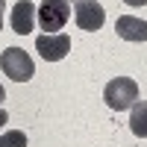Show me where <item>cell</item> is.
Instances as JSON below:
<instances>
[{"mask_svg": "<svg viewBox=\"0 0 147 147\" xmlns=\"http://www.w3.org/2000/svg\"><path fill=\"white\" fill-rule=\"evenodd\" d=\"M9 27L15 30L18 35H27V32H32V27H35V3H30V0H18V3L12 6Z\"/></svg>", "mask_w": 147, "mask_h": 147, "instance_id": "6", "label": "cell"}, {"mask_svg": "<svg viewBox=\"0 0 147 147\" xmlns=\"http://www.w3.org/2000/svg\"><path fill=\"white\" fill-rule=\"evenodd\" d=\"M6 121H9V115H6V109H3V106H0V127H3V124H6Z\"/></svg>", "mask_w": 147, "mask_h": 147, "instance_id": "12", "label": "cell"}, {"mask_svg": "<svg viewBox=\"0 0 147 147\" xmlns=\"http://www.w3.org/2000/svg\"><path fill=\"white\" fill-rule=\"evenodd\" d=\"M3 97H6V91H3V85H0V100H3Z\"/></svg>", "mask_w": 147, "mask_h": 147, "instance_id": "13", "label": "cell"}, {"mask_svg": "<svg viewBox=\"0 0 147 147\" xmlns=\"http://www.w3.org/2000/svg\"><path fill=\"white\" fill-rule=\"evenodd\" d=\"M3 15H6V0H0V27H3Z\"/></svg>", "mask_w": 147, "mask_h": 147, "instance_id": "11", "label": "cell"}, {"mask_svg": "<svg viewBox=\"0 0 147 147\" xmlns=\"http://www.w3.org/2000/svg\"><path fill=\"white\" fill-rule=\"evenodd\" d=\"M35 50L41 53L44 62H62L71 53V35L68 32H44L35 38Z\"/></svg>", "mask_w": 147, "mask_h": 147, "instance_id": "4", "label": "cell"}, {"mask_svg": "<svg viewBox=\"0 0 147 147\" xmlns=\"http://www.w3.org/2000/svg\"><path fill=\"white\" fill-rule=\"evenodd\" d=\"M127 6H147V0H124Z\"/></svg>", "mask_w": 147, "mask_h": 147, "instance_id": "10", "label": "cell"}, {"mask_svg": "<svg viewBox=\"0 0 147 147\" xmlns=\"http://www.w3.org/2000/svg\"><path fill=\"white\" fill-rule=\"evenodd\" d=\"M35 18H38V27L44 32H59L71 18V3L68 0H44L35 9Z\"/></svg>", "mask_w": 147, "mask_h": 147, "instance_id": "3", "label": "cell"}, {"mask_svg": "<svg viewBox=\"0 0 147 147\" xmlns=\"http://www.w3.org/2000/svg\"><path fill=\"white\" fill-rule=\"evenodd\" d=\"M0 147H27V136L21 129H9L6 136H0Z\"/></svg>", "mask_w": 147, "mask_h": 147, "instance_id": "9", "label": "cell"}, {"mask_svg": "<svg viewBox=\"0 0 147 147\" xmlns=\"http://www.w3.org/2000/svg\"><path fill=\"white\" fill-rule=\"evenodd\" d=\"M74 21L85 32H97L106 21V12L97 0H74Z\"/></svg>", "mask_w": 147, "mask_h": 147, "instance_id": "5", "label": "cell"}, {"mask_svg": "<svg viewBox=\"0 0 147 147\" xmlns=\"http://www.w3.org/2000/svg\"><path fill=\"white\" fill-rule=\"evenodd\" d=\"M115 32L124 41H147V21L132 18V15H121L115 21Z\"/></svg>", "mask_w": 147, "mask_h": 147, "instance_id": "7", "label": "cell"}, {"mask_svg": "<svg viewBox=\"0 0 147 147\" xmlns=\"http://www.w3.org/2000/svg\"><path fill=\"white\" fill-rule=\"evenodd\" d=\"M129 129L136 138H147V100H136L129 112Z\"/></svg>", "mask_w": 147, "mask_h": 147, "instance_id": "8", "label": "cell"}, {"mask_svg": "<svg viewBox=\"0 0 147 147\" xmlns=\"http://www.w3.org/2000/svg\"><path fill=\"white\" fill-rule=\"evenodd\" d=\"M0 68H3V74L9 80H15V82H27V80H32V74H35L32 59L24 53L21 47H6L3 56H0Z\"/></svg>", "mask_w": 147, "mask_h": 147, "instance_id": "2", "label": "cell"}, {"mask_svg": "<svg viewBox=\"0 0 147 147\" xmlns=\"http://www.w3.org/2000/svg\"><path fill=\"white\" fill-rule=\"evenodd\" d=\"M103 100L109 109H115V112H127L132 109V103L138 100V82L129 80V77H115L106 82L103 88Z\"/></svg>", "mask_w": 147, "mask_h": 147, "instance_id": "1", "label": "cell"}]
</instances>
